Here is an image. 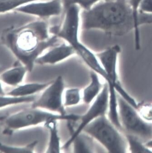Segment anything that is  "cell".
<instances>
[{
	"label": "cell",
	"mask_w": 152,
	"mask_h": 153,
	"mask_svg": "<svg viewBox=\"0 0 152 153\" xmlns=\"http://www.w3.org/2000/svg\"><path fill=\"white\" fill-rule=\"evenodd\" d=\"M62 41L50 34L48 24L43 19L7 27L0 34V43L26 66L29 72L33 70L40 56Z\"/></svg>",
	"instance_id": "cell-1"
},
{
	"label": "cell",
	"mask_w": 152,
	"mask_h": 153,
	"mask_svg": "<svg viewBox=\"0 0 152 153\" xmlns=\"http://www.w3.org/2000/svg\"><path fill=\"white\" fill-rule=\"evenodd\" d=\"M81 28L98 30L111 35L120 36L134 30L133 17L128 1H100L81 13Z\"/></svg>",
	"instance_id": "cell-2"
},
{
	"label": "cell",
	"mask_w": 152,
	"mask_h": 153,
	"mask_svg": "<svg viewBox=\"0 0 152 153\" xmlns=\"http://www.w3.org/2000/svg\"><path fill=\"white\" fill-rule=\"evenodd\" d=\"M79 117V114L61 115L30 106L0 116V126L2 135L11 136L20 130L38 126H44L47 123L52 120L76 121Z\"/></svg>",
	"instance_id": "cell-3"
},
{
	"label": "cell",
	"mask_w": 152,
	"mask_h": 153,
	"mask_svg": "<svg viewBox=\"0 0 152 153\" xmlns=\"http://www.w3.org/2000/svg\"><path fill=\"white\" fill-rule=\"evenodd\" d=\"M84 132L100 143L108 152L126 153L128 152L125 134L110 120L107 114L91 122L83 129Z\"/></svg>",
	"instance_id": "cell-4"
},
{
	"label": "cell",
	"mask_w": 152,
	"mask_h": 153,
	"mask_svg": "<svg viewBox=\"0 0 152 153\" xmlns=\"http://www.w3.org/2000/svg\"><path fill=\"white\" fill-rule=\"evenodd\" d=\"M119 120L122 131L144 142L152 139V123L143 120L136 108L118 95Z\"/></svg>",
	"instance_id": "cell-5"
},
{
	"label": "cell",
	"mask_w": 152,
	"mask_h": 153,
	"mask_svg": "<svg viewBox=\"0 0 152 153\" xmlns=\"http://www.w3.org/2000/svg\"><path fill=\"white\" fill-rule=\"evenodd\" d=\"M109 102L108 85L106 82L102 91L95 100L90 104L88 109L83 114H80L79 120L73 122L68 121V128L71 131L69 139L62 146V149L69 148L72 146L74 140L81 133L84 128L89 123L97 118L107 114Z\"/></svg>",
	"instance_id": "cell-6"
},
{
	"label": "cell",
	"mask_w": 152,
	"mask_h": 153,
	"mask_svg": "<svg viewBox=\"0 0 152 153\" xmlns=\"http://www.w3.org/2000/svg\"><path fill=\"white\" fill-rule=\"evenodd\" d=\"M65 81L62 76H58L41 92V94L32 103L31 106L49 112L65 115L67 114L63 104Z\"/></svg>",
	"instance_id": "cell-7"
},
{
	"label": "cell",
	"mask_w": 152,
	"mask_h": 153,
	"mask_svg": "<svg viewBox=\"0 0 152 153\" xmlns=\"http://www.w3.org/2000/svg\"><path fill=\"white\" fill-rule=\"evenodd\" d=\"M121 51L120 45L115 44L96 53L98 59L108 76L109 82L107 84L110 94H116L115 89L122 85L118 73V60Z\"/></svg>",
	"instance_id": "cell-8"
},
{
	"label": "cell",
	"mask_w": 152,
	"mask_h": 153,
	"mask_svg": "<svg viewBox=\"0 0 152 153\" xmlns=\"http://www.w3.org/2000/svg\"><path fill=\"white\" fill-rule=\"evenodd\" d=\"M63 10L61 0H43L26 4L16 9L14 12L45 20L59 16Z\"/></svg>",
	"instance_id": "cell-9"
},
{
	"label": "cell",
	"mask_w": 152,
	"mask_h": 153,
	"mask_svg": "<svg viewBox=\"0 0 152 153\" xmlns=\"http://www.w3.org/2000/svg\"><path fill=\"white\" fill-rule=\"evenodd\" d=\"M76 54L71 45L62 41L49 48L40 56L35 61V64L53 65L62 62Z\"/></svg>",
	"instance_id": "cell-10"
},
{
	"label": "cell",
	"mask_w": 152,
	"mask_h": 153,
	"mask_svg": "<svg viewBox=\"0 0 152 153\" xmlns=\"http://www.w3.org/2000/svg\"><path fill=\"white\" fill-rule=\"evenodd\" d=\"M71 46L75 50L76 55L79 56L91 71H94L100 76H102L106 80V82L108 83L109 79L108 76L98 59L96 53H95L85 44L81 42L80 40L74 42Z\"/></svg>",
	"instance_id": "cell-11"
},
{
	"label": "cell",
	"mask_w": 152,
	"mask_h": 153,
	"mask_svg": "<svg viewBox=\"0 0 152 153\" xmlns=\"http://www.w3.org/2000/svg\"><path fill=\"white\" fill-rule=\"evenodd\" d=\"M28 72L26 66L16 60L10 68L3 70L0 74V80L6 85L15 87L22 83Z\"/></svg>",
	"instance_id": "cell-12"
},
{
	"label": "cell",
	"mask_w": 152,
	"mask_h": 153,
	"mask_svg": "<svg viewBox=\"0 0 152 153\" xmlns=\"http://www.w3.org/2000/svg\"><path fill=\"white\" fill-rule=\"evenodd\" d=\"M133 17L135 33V48L139 50L140 48L139 27L142 24L152 23V15L139 13V7L142 0H128Z\"/></svg>",
	"instance_id": "cell-13"
},
{
	"label": "cell",
	"mask_w": 152,
	"mask_h": 153,
	"mask_svg": "<svg viewBox=\"0 0 152 153\" xmlns=\"http://www.w3.org/2000/svg\"><path fill=\"white\" fill-rule=\"evenodd\" d=\"M90 82L82 90V102L90 105L100 94L104 87V84L100 79V76L94 71H90Z\"/></svg>",
	"instance_id": "cell-14"
},
{
	"label": "cell",
	"mask_w": 152,
	"mask_h": 153,
	"mask_svg": "<svg viewBox=\"0 0 152 153\" xmlns=\"http://www.w3.org/2000/svg\"><path fill=\"white\" fill-rule=\"evenodd\" d=\"M50 81L46 82L21 83L7 92L6 94L17 97H28L35 95L37 93L42 92L49 84Z\"/></svg>",
	"instance_id": "cell-15"
},
{
	"label": "cell",
	"mask_w": 152,
	"mask_h": 153,
	"mask_svg": "<svg viewBox=\"0 0 152 153\" xmlns=\"http://www.w3.org/2000/svg\"><path fill=\"white\" fill-rule=\"evenodd\" d=\"M58 120L49 121L44 127L49 132V140L45 152L46 153H58L61 152L62 146L61 144L59 134Z\"/></svg>",
	"instance_id": "cell-16"
},
{
	"label": "cell",
	"mask_w": 152,
	"mask_h": 153,
	"mask_svg": "<svg viewBox=\"0 0 152 153\" xmlns=\"http://www.w3.org/2000/svg\"><path fill=\"white\" fill-rule=\"evenodd\" d=\"M94 140L87 134L81 132L72 143L74 153H94Z\"/></svg>",
	"instance_id": "cell-17"
},
{
	"label": "cell",
	"mask_w": 152,
	"mask_h": 153,
	"mask_svg": "<svg viewBox=\"0 0 152 153\" xmlns=\"http://www.w3.org/2000/svg\"><path fill=\"white\" fill-rule=\"evenodd\" d=\"M63 101L66 108L77 106L82 101V90L77 88H65Z\"/></svg>",
	"instance_id": "cell-18"
},
{
	"label": "cell",
	"mask_w": 152,
	"mask_h": 153,
	"mask_svg": "<svg viewBox=\"0 0 152 153\" xmlns=\"http://www.w3.org/2000/svg\"><path fill=\"white\" fill-rule=\"evenodd\" d=\"M38 143L35 140L23 146H13L0 142V153H35Z\"/></svg>",
	"instance_id": "cell-19"
},
{
	"label": "cell",
	"mask_w": 152,
	"mask_h": 153,
	"mask_svg": "<svg viewBox=\"0 0 152 153\" xmlns=\"http://www.w3.org/2000/svg\"><path fill=\"white\" fill-rule=\"evenodd\" d=\"M37 98L36 95L28 97H13L7 95H0V109L19 104L32 103Z\"/></svg>",
	"instance_id": "cell-20"
},
{
	"label": "cell",
	"mask_w": 152,
	"mask_h": 153,
	"mask_svg": "<svg viewBox=\"0 0 152 153\" xmlns=\"http://www.w3.org/2000/svg\"><path fill=\"white\" fill-rule=\"evenodd\" d=\"M128 146V151L131 153H148L152 150L147 147L145 142L138 137L130 134H125Z\"/></svg>",
	"instance_id": "cell-21"
},
{
	"label": "cell",
	"mask_w": 152,
	"mask_h": 153,
	"mask_svg": "<svg viewBox=\"0 0 152 153\" xmlns=\"http://www.w3.org/2000/svg\"><path fill=\"white\" fill-rule=\"evenodd\" d=\"M43 0H0V15L14 12L16 9L26 4Z\"/></svg>",
	"instance_id": "cell-22"
},
{
	"label": "cell",
	"mask_w": 152,
	"mask_h": 153,
	"mask_svg": "<svg viewBox=\"0 0 152 153\" xmlns=\"http://www.w3.org/2000/svg\"><path fill=\"white\" fill-rule=\"evenodd\" d=\"M64 9L72 5H78L83 10H87L100 1L108 0H61Z\"/></svg>",
	"instance_id": "cell-23"
},
{
	"label": "cell",
	"mask_w": 152,
	"mask_h": 153,
	"mask_svg": "<svg viewBox=\"0 0 152 153\" xmlns=\"http://www.w3.org/2000/svg\"><path fill=\"white\" fill-rule=\"evenodd\" d=\"M137 110L143 120L148 122L152 123V103H139Z\"/></svg>",
	"instance_id": "cell-24"
},
{
	"label": "cell",
	"mask_w": 152,
	"mask_h": 153,
	"mask_svg": "<svg viewBox=\"0 0 152 153\" xmlns=\"http://www.w3.org/2000/svg\"><path fill=\"white\" fill-rule=\"evenodd\" d=\"M139 12L152 14V0H142L140 4Z\"/></svg>",
	"instance_id": "cell-25"
},
{
	"label": "cell",
	"mask_w": 152,
	"mask_h": 153,
	"mask_svg": "<svg viewBox=\"0 0 152 153\" xmlns=\"http://www.w3.org/2000/svg\"><path fill=\"white\" fill-rule=\"evenodd\" d=\"M5 68H4V67L0 64V74L3 72V70H5ZM1 83L2 82H1V81L0 80V95H6V93L5 92L4 89H3Z\"/></svg>",
	"instance_id": "cell-26"
},
{
	"label": "cell",
	"mask_w": 152,
	"mask_h": 153,
	"mask_svg": "<svg viewBox=\"0 0 152 153\" xmlns=\"http://www.w3.org/2000/svg\"><path fill=\"white\" fill-rule=\"evenodd\" d=\"M145 143L147 147L152 150V139L149 140L145 142Z\"/></svg>",
	"instance_id": "cell-27"
},
{
	"label": "cell",
	"mask_w": 152,
	"mask_h": 153,
	"mask_svg": "<svg viewBox=\"0 0 152 153\" xmlns=\"http://www.w3.org/2000/svg\"><path fill=\"white\" fill-rule=\"evenodd\" d=\"M119 1H127L128 0H119Z\"/></svg>",
	"instance_id": "cell-28"
}]
</instances>
